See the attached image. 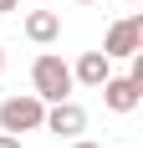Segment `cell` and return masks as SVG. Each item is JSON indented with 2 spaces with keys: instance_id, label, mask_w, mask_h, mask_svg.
<instances>
[{
  "instance_id": "obj_1",
  "label": "cell",
  "mask_w": 143,
  "mask_h": 148,
  "mask_svg": "<svg viewBox=\"0 0 143 148\" xmlns=\"http://www.w3.org/2000/svg\"><path fill=\"white\" fill-rule=\"evenodd\" d=\"M72 87H77V82H72V66L56 51H41V56L31 61V92H36L41 102H67Z\"/></svg>"
},
{
  "instance_id": "obj_2",
  "label": "cell",
  "mask_w": 143,
  "mask_h": 148,
  "mask_svg": "<svg viewBox=\"0 0 143 148\" xmlns=\"http://www.w3.org/2000/svg\"><path fill=\"white\" fill-rule=\"evenodd\" d=\"M46 118V102L36 97V92H15V97H5L0 102V133H36Z\"/></svg>"
},
{
  "instance_id": "obj_3",
  "label": "cell",
  "mask_w": 143,
  "mask_h": 148,
  "mask_svg": "<svg viewBox=\"0 0 143 148\" xmlns=\"http://www.w3.org/2000/svg\"><path fill=\"white\" fill-rule=\"evenodd\" d=\"M133 51H143V15H123V21H113L107 26V41H102V56L107 61H128Z\"/></svg>"
},
{
  "instance_id": "obj_4",
  "label": "cell",
  "mask_w": 143,
  "mask_h": 148,
  "mask_svg": "<svg viewBox=\"0 0 143 148\" xmlns=\"http://www.w3.org/2000/svg\"><path fill=\"white\" fill-rule=\"evenodd\" d=\"M41 128H46V133H61V138H77V133L87 128V112L72 102V97H67V102H46Z\"/></svg>"
},
{
  "instance_id": "obj_5",
  "label": "cell",
  "mask_w": 143,
  "mask_h": 148,
  "mask_svg": "<svg viewBox=\"0 0 143 148\" xmlns=\"http://www.w3.org/2000/svg\"><path fill=\"white\" fill-rule=\"evenodd\" d=\"M97 92H102V107H107V112H133V107L143 102V87L133 77H107Z\"/></svg>"
},
{
  "instance_id": "obj_6",
  "label": "cell",
  "mask_w": 143,
  "mask_h": 148,
  "mask_svg": "<svg viewBox=\"0 0 143 148\" xmlns=\"http://www.w3.org/2000/svg\"><path fill=\"white\" fill-rule=\"evenodd\" d=\"M107 77H113V61L102 56V51H82L77 66H72V82H82V87H102Z\"/></svg>"
},
{
  "instance_id": "obj_7",
  "label": "cell",
  "mask_w": 143,
  "mask_h": 148,
  "mask_svg": "<svg viewBox=\"0 0 143 148\" xmlns=\"http://www.w3.org/2000/svg\"><path fill=\"white\" fill-rule=\"evenodd\" d=\"M26 36H31L36 46L56 41V36H61V15H56V10H26Z\"/></svg>"
},
{
  "instance_id": "obj_8",
  "label": "cell",
  "mask_w": 143,
  "mask_h": 148,
  "mask_svg": "<svg viewBox=\"0 0 143 148\" xmlns=\"http://www.w3.org/2000/svg\"><path fill=\"white\" fill-rule=\"evenodd\" d=\"M0 148H21V138H15V133H0Z\"/></svg>"
},
{
  "instance_id": "obj_9",
  "label": "cell",
  "mask_w": 143,
  "mask_h": 148,
  "mask_svg": "<svg viewBox=\"0 0 143 148\" xmlns=\"http://www.w3.org/2000/svg\"><path fill=\"white\" fill-rule=\"evenodd\" d=\"M15 5H21V0H0V15H10V10H15Z\"/></svg>"
},
{
  "instance_id": "obj_10",
  "label": "cell",
  "mask_w": 143,
  "mask_h": 148,
  "mask_svg": "<svg viewBox=\"0 0 143 148\" xmlns=\"http://www.w3.org/2000/svg\"><path fill=\"white\" fill-rule=\"evenodd\" d=\"M72 148H102V143H87V138H77V143H72Z\"/></svg>"
},
{
  "instance_id": "obj_11",
  "label": "cell",
  "mask_w": 143,
  "mask_h": 148,
  "mask_svg": "<svg viewBox=\"0 0 143 148\" xmlns=\"http://www.w3.org/2000/svg\"><path fill=\"white\" fill-rule=\"evenodd\" d=\"M77 5H97V0H77Z\"/></svg>"
},
{
  "instance_id": "obj_12",
  "label": "cell",
  "mask_w": 143,
  "mask_h": 148,
  "mask_svg": "<svg viewBox=\"0 0 143 148\" xmlns=\"http://www.w3.org/2000/svg\"><path fill=\"white\" fill-rule=\"evenodd\" d=\"M0 72H5V51H0Z\"/></svg>"
},
{
  "instance_id": "obj_13",
  "label": "cell",
  "mask_w": 143,
  "mask_h": 148,
  "mask_svg": "<svg viewBox=\"0 0 143 148\" xmlns=\"http://www.w3.org/2000/svg\"><path fill=\"white\" fill-rule=\"evenodd\" d=\"M128 5H138V0H128Z\"/></svg>"
}]
</instances>
